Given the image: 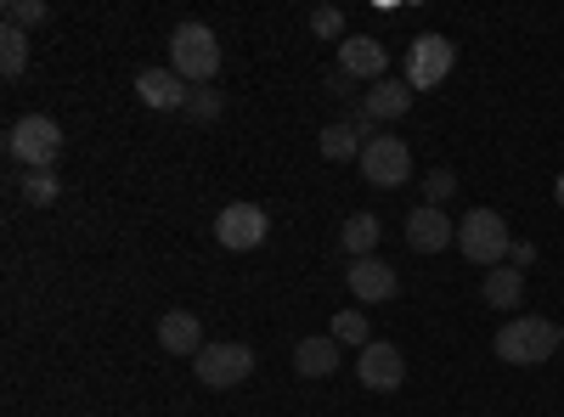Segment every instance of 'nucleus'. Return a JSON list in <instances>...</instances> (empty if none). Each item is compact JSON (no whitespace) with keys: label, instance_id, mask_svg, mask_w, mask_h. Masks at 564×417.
I'll return each instance as SVG.
<instances>
[{"label":"nucleus","instance_id":"obj_15","mask_svg":"<svg viewBox=\"0 0 564 417\" xmlns=\"http://www.w3.org/2000/svg\"><path fill=\"white\" fill-rule=\"evenodd\" d=\"M159 344H164L170 355H198V350H204V321H198L193 310L159 316Z\"/></svg>","mask_w":564,"mask_h":417},{"label":"nucleus","instance_id":"obj_3","mask_svg":"<svg viewBox=\"0 0 564 417\" xmlns=\"http://www.w3.org/2000/svg\"><path fill=\"white\" fill-rule=\"evenodd\" d=\"M457 249H463V260H468V265L497 271V265L508 260V249H513L508 220H502L497 209H468V215L457 220Z\"/></svg>","mask_w":564,"mask_h":417},{"label":"nucleus","instance_id":"obj_13","mask_svg":"<svg viewBox=\"0 0 564 417\" xmlns=\"http://www.w3.org/2000/svg\"><path fill=\"white\" fill-rule=\"evenodd\" d=\"M339 74H350V79H372V85H379V79L390 74V52H384V40H372V34H350V40L339 45Z\"/></svg>","mask_w":564,"mask_h":417},{"label":"nucleus","instance_id":"obj_2","mask_svg":"<svg viewBox=\"0 0 564 417\" xmlns=\"http://www.w3.org/2000/svg\"><path fill=\"white\" fill-rule=\"evenodd\" d=\"M170 68L186 79V85H209L220 74V40L209 23H181L170 34Z\"/></svg>","mask_w":564,"mask_h":417},{"label":"nucleus","instance_id":"obj_20","mask_svg":"<svg viewBox=\"0 0 564 417\" xmlns=\"http://www.w3.org/2000/svg\"><path fill=\"white\" fill-rule=\"evenodd\" d=\"M29 68V34L23 29H0V74L18 79Z\"/></svg>","mask_w":564,"mask_h":417},{"label":"nucleus","instance_id":"obj_6","mask_svg":"<svg viewBox=\"0 0 564 417\" xmlns=\"http://www.w3.org/2000/svg\"><path fill=\"white\" fill-rule=\"evenodd\" d=\"M193 373L204 389H238L254 373V350L249 344H204L193 355Z\"/></svg>","mask_w":564,"mask_h":417},{"label":"nucleus","instance_id":"obj_16","mask_svg":"<svg viewBox=\"0 0 564 417\" xmlns=\"http://www.w3.org/2000/svg\"><path fill=\"white\" fill-rule=\"evenodd\" d=\"M486 305L491 310H520L525 305V271H513V265H497V271H486Z\"/></svg>","mask_w":564,"mask_h":417},{"label":"nucleus","instance_id":"obj_11","mask_svg":"<svg viewBox=\"0 0 564 417\" xmlns=\"http://www.w3.org/2000/svg\"><path fill=\"white\" fill-rule=\"evenodd\" d=\"M350 294L361 299V305H384V299H395L401 294V276H395V265H384L379 254H367V260H350Z\"/></svg>","mask_w":564,"mask_h":417},{"label":"nucleus","instance_id":"obj_17","mask_svg":"<svg viewBox=\"0 0 564 417\" xmlns=\"http://www.w3.org/2000/svg\"><path fill=\"white\" fill-rule=\"evenodd\" d=\"M294 366H300V378L339 373V339H300L294 344Z\"/></svg>","mask_w":564,"mask_h":417},{"label":"nucleus","instance_id":"obj_22","mask_svg":"<svg viewBox=\"0 0 564 417\" xmlns=\"http://www.w3.org/2000/svg\"><path fill=\"white\" fill-rule=\"evenodd\" d=\"M23 198H29L34 209L57 204V175H52V169H29V180H23Z\"/></svg>","mask_w":564,"mask_h":417},{"label":"nucleus","instance_id":"obj_26","mask_svg":"<svg viewBox=\"0 0 564 417\" xmlns=\"http://www.w3.org/2000/svg\"><path fill=\"white\" fill-rule=\"evenodd\" d=\"M186 119H193V124L220 119V97H215V90H193V97H186Z\"/></svg>","mask_w":564,"mask_h":417},{"label":"nucleus","instance_id":"obj_23","mask_svg":"<svg viewBox=\"0 0 564 417\" xmlns=\"http://www.w3.org/2000/svg\"><path fill=\"white\" fill-rule=\"evenodd\" d=\"M452 193H457V175H452V169H441V164H435L430 175H423V204L446 209V198H452Z\"/></svg>","mask_w":564,"mask_h":417},{"label":"nucleus","instance_id":"obj_4","mask_svg":"<svg viewBox=\"0 0 564 417\" xmlns=\"http://www.w3.org/2000/svg\"><path fill=\"white\" fill-rule=\"evenodd\" d=\"M7 153H12L18 164H29V169H52L57 153H63V124H57V119H45V113L18 119L12 135H7Z\"/></svg>","mask_w":564,"mask_h":417},{"label":"nucleus","instance_id":"obj_10","mask_svg":"<svg viewBox=\"0 0 564 417\" xmlns=\"http://www.w3.org/2000/svg\"><path fill=\"white\" fill-rule=\"evenodd\" d=\"M135 97L159 108V113H186V97H193V85H186L175 68H141L135 74Z\"/></svg>","mask_w":564,"mask_h":417},{"label":"nucleus","instance_id":"obj_28","mask_svg":"<svg viewBox=\"0 0 564 417\" xmlns=\"http://www.w3.org/2000/svg\"><path fill=\"white\" fill-rule=\"evenodd\" d=\"M558 204H564V175H558Z\"/></svg>","mask_w":564,"mask_h":417},{"label":"nucleus","instance_id":"obj_12","mask_svg":"<svg viewBox=\"0 0 564 417\" xmlns=\"http://www.w3.org/2000/svg\"><path fill=\"white\" fill-rule=\"evenodd\" d=\"M356 378H361L367 389H401V378H406V361H401V350H395V344L372 339V344L356 355Z\"/></svg>","mask_w":564,"mask_h":417},{"label":"nucleus","instance_id":"obj_24","mask_svg":"<svg viewBox=\"0 0 564 417\" xmlns=\"http://www.w3.org/2000/svg\"><path fill=\"white\" fill-rule=\"evenodd\" d=\"M311 34L345 45V40H350V34H345V12H339V7H316V12H311Z\"/></svg>","mask_w":564,"mask_h":417},{"label":"nucleus","instance_id":"obj_29","mask_svg":"<svg viewBox=\"0 0 564 417\" xmlns=\"http://www.w3.org/2000/svg\"><path fill=\"white\" fill-rule=\"evenodd\" d=\"M558 344H564V328H558Z\"/></svg>","mask_w":564,"mask_h":417},{"label":"nucleus","instance_id":"obj_27","mask_svg":"<svg viewBox=\"0 0 564 417\" xmlns=\"http://www.w3.org/2000/svg\"><path fill=\"white\" fill-rule=\"evenodd\" d=\"M531 260H536V243H513V249H508V265H513V271H525Z\"/></svg>","mask_w":564,"mask_h":417},{"label":"nucleus","instance_id":"obj_1","mask_svg":"<svg viewBox=\"0 0 564 417\" xmlns=\"http://www.w3.org/2000/svg\"><path fill=\"white\" fill-rule=\"evenodd\" d=\"M491 350L508 366H542L558 350V328H553L547 316H508L502 328H497V339H491Z\"/></svg>","mask_w":564,"mask_h":417},{"label":"nucleus","instance_id":"obj_7","mask_svg":"<svg viewBox=\"0 0 564 417\" xmlns=\"http://www.w3.org/2000/svg\"><path fill=\"white\" fill-rule=\"evenodd\" d=\"M452 63H457V45L446 40V34H417L412 45H406V85L412 90H435L446 74H452Z\"/></svg>","mask_w":564,"mask_h":417},{"label":"nucleus","instance_id":"obj_9","mask_svg":"<svg viewBox=\"0 0 564 417\" xmlns=\"http://www.w3.org/2000/svg\"><path fill=\"white\" fill-rule=\"evenodd\" d=\"M452 243H457V226L446 220V209L417 204V209L406 215V249H412V254H441V249H452Z\"/></svg>","mask_w":564,"mask_h":417},{"label":"nucleus","instance_id":"obj_18","mask_svg":"<svg viewBox=\"0 0 564 417\" xmlns=\"http://www.w3.org/2000/svg\"><path fill=\"white\" fill-rule=\"evenodd\" d=\"M379 238H384V220L379 215H350L345 231H339V243H345L350 260H367L372 249H379Z\"/></svg>","mask_w":564,"mask_h":417},{"label":"nucleus","instance_id":"obj_8","mask_svg":"<svg viewBox=\"0 0 564 417\" xmlns=\"http://www.w3.org/2000/svg\"><path fill=\"white\" fill-rule=\"evenodd\" d=\"M265 231H271V220H265L260 204H226V209L215 215V243L231 249V254L260 249V243H265Z\"/></svg>","mask_w":564,"mask_h":417},{"label":"nucleus","instance_id":"obj_5","mask_svg":"<svg viewBox=\"0 0 564 417\" xmlns=\"http://www.w3.org/2000/svg\"><path fill=\"white\" fill-rule=\"evenodd\" d=\"M361 180L367 187H379V193H395L412 180V153L401 135H372V142L361 147Z\"/></svg>","mask_w":564,"mask_h":417},{"label":"nucleus","instance_id":"obj_19","mask_svg":"<svg viewBox=\"0 0 564 417\" xmlns=\"http://www.w3.org/2000/svg\"><path fill=\"white\" fill-rule=\"evenodd\" d=\"M361 147H367V142H361V130H356L350 119H339V124H327V130H322V158H327V164L361 158Z\"/></svg>","mask_w":564,"mask_h":417},{"label":"nucleus","instance_id":"obj_25","mask_svg":"<svg viewBox=\"0 0 564 417\" xmlns=\"http://www.w3.org/2000/svg\"><path fill=\"white\" fill-rule=\"evenodd\" d=\"M34 23H45V7L40 0H7V29H34Z\"/></svg>","mask_w":564,"mask_h":417},{"label":"nucleus","instance_id":"obj_21","mask_svg":"<svg viewBox=\"0 0 564 417\" xmlns=\"http://www.w3.org/2000/svg\"><path fill=\"white\" fill-rule=\"evenodd\" d=\"M327 339L367 350V344H372V328H367V316H361V310H339V316H334V333H327Z\"/></svg>","mask_w":564,"mask_h":417},{"label":"nucleus","instance_id":"obj_14","mask_svg":"<svg viewBox=\"0 0 564 417\" xmlns=\"http://www.w3.org/2000/svg\"><path fill=\"white\" fill-rule=\"evenodd\" d=\"M412 97H417V90L406 85V79H379V85H372L367 90V97L356 102L372 124H384V119H401V113H412Z\"/></svg>","mask_w":564,"mask_h":417}]
</instances>
